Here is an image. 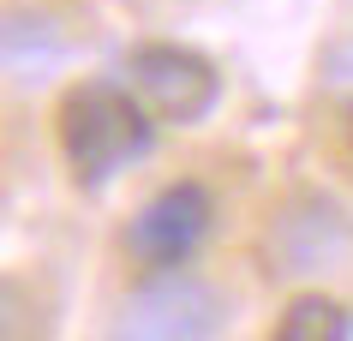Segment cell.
<instances>
[{"label": "cell", "mask_w": 353, "mask_h": 341, "mask_svg": "<svg viewBox=\"0 0 353 341\" xmlns=\"http://www.w3.org/2000/svg\"><path fill=\"white\" fill-rule=\"evenodd\" d=\"M60 156L84 186H108L120 168L144 162L156 144L150 102L138 90H120L114 78H84L60 96Z\"/></svg>", "instance_id": "obj_1"}, {"label": "cell", "mask_w": 353, "mask_h": 341, "mask_svg": "<svg viewBox=\"0 0 353 341\" xmlns=\"http://www.w3.org/2000/svg\"><path fill=\"white\" fill-rule=\"evenodd\" d=\"M222 323H228L222 287H210L204 276H186V269H150V282H138L120 300L114 335H126V341H204V335H222Z\"/></svg>", "instance_id": "obj_2"}, {"label": "cell", "mask_w": 353, "mask_h": 341, "mask_svg": "<svg viewBox=\"0 0 353 341\" xmlns=\"http://www.w3.org/2000/svg\"><path fill=\"white\" fill-rule=\"evenodd\" d=\"M126 78L150 102V114L168 120V126H198L222 102V72L186 42H144V48H132Z\"/></svg>", "instance_id": "obj_3"}, {"label": "cell", "mask_w": 353, "mask_h": 341, "mask_svg": "<svg viewBox=\"0 0 353 341\" xmlns=\"http://www.w3.org/2000/svg\"><path fill=\"white\" fill-rule=\"evenodd\" d=\"M210 222H216L210 192L198 180H174L126 222V258L138 269H180L210 240Z\"/></svg>", "instance_id": "obj_4"}, {"label": "cell", "mask_w": 353, "mask_h": 341, "mask_svg": "<svg viewBox=\"0 0 353 341\" xmlns=\"http://www.w3.org/2000/svg\"><path fill=\"white\" fill-rule=\"evenodd\" d=\"M341 251H347V222L330 198H288L263 234L270 276H312V269H330Z\"/></svg>", "instance_id": "obj_5"}, {"label": "cell", "mask_w": 353, "mask_h": 341, "mask_svg": "<svg viewBox=\"0 0 353 341\" xmlns=\"http://www.w3.org/2000/svg\"><path fill=\"white\" fill-rule=\"evenodd\" d=\"M347 318L353 311H341V305L323 300V293H299V300L281 311L276 341H341L347 335Z\"/></svg>", "instance_id": "obj_6"}]
</instances>
